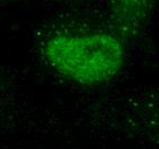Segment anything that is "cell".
I'll return each mask as SVG.
<instances>
[{
	"instance_id": "cell-1",
	"label": "cell",
	"mask_w": 159,
	"mask_h": 149,
	"mask_svg": "<svg viewBox=\"0 0 159 149\" xmlns=\"http://www.w3.org/2000/svg\"><path fill=\"white\" fill-rule=\"evenodd\" d=\"M43 58L58 75L81 85H101L125 66L121 41L109 33L57 35L46 41Z\"/></svg>"
}]
</instances>
